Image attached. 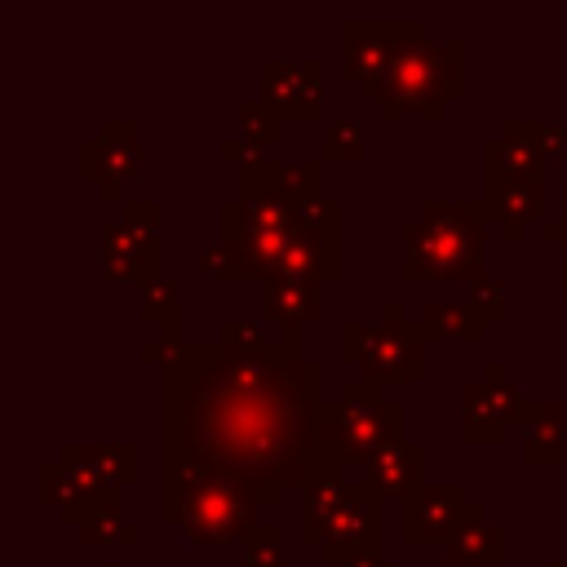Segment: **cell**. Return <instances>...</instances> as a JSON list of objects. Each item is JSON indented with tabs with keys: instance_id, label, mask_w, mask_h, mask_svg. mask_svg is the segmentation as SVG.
<instances>
[{
	"instance_id": "cell-31",
	"label": "cell",
	"mask_w": 567,
	"mask_h": 567,
	"mask_svg": "<svg viewBox=\"0 0 567 567\" xmlns=\"http://www.w3.org/2000/svg\"><path fill=\"white\" fill-rule=\"evenodd\" d=\"M199 275L213 284H235V279H244V261L230 244H204L199 248Z\"/></svg>"
},
{
	"instance_id": "cell-37",
	"label": "cell",
	"mask_w": 567,
	"mask_h": 567,
	"mask_svg": "<svg viewBox=\"0 0 567 567\" xmlns=\"http://www.w3.org/2000/svg\"><path fill=\"white\" fill-rule=\"evenodd\" d=\"M354 567H403V563H394V558H390V563H385V558H363V563H354Z\"/></svg>"
},
{
	"instance_id": "cell-29",
	"label": "cell",
	"mask_w": 567,
	"mask_h": 567,
	"mask_svg": "<svg viewBox=\"0 0 567 567\" xmlns=\"http://www.w3.org/2000/svg\"><path fill=\"white\" fill-rule=\"evenodd\" d=\"M239 124H244V137H248V142H257V146L275 142V137H279V128H284L279 111H275L266 97H244V102H239Z\"/></svg>"
},
{
	"instance_id": "cell-14",
	"label": "cell",
	"mask_w": 567,
	"mask_h": 567,
	"mask_svg": "<svg viewBox=\"0 0 567 567\" xmlns=\"http://www.w3.org/2000/svg\"><path fill=\"white\" fill-rule=\"evenodd\" d=\"M239 199H275V204H319L323 195V159H252L239 168Z\"/></svg>"
},
{
	"instance_id": "cell-5",
	"label": "cell",
	"mask_w": 567,
	"mask_h": 567,
	"mask_svg": "<svg viewBox=\"0 0 567 567\" xmlns=\"http://www.w3.org/2000/svg\"><path fill=\"white\" fill-rule=\"evenodd\" d=\"M403 443V403L372 381H346L319 412V447L341 465H368L377 452Z\"/></svg>"
},
{
	"instance_id": "cell-4",
	"label": "cell",
	"mask_w": 567,
	"mask_h": 567,
	"mask_svg": "<svg viewBox=\"0 0 567 567\" xmlns=\"http://www.w3.org/2000/svg\"><path fill=\"white\" fill-rule=\"evenodd\" d=\"M159 518L177 527L195 545H230L257 527V501L230 478L217 474H186L159 483Z\"/></svg>"
},
{
	"instance_id": "cell-25",
	"label": "cell",
	"mask_w": 567,
	"mask_h": 567,
	"mask_svg": "<svg viewBox=\"0 0 567 567\" xmlns=\"http://www.w3.org/2000/svg\"><path fill=\"white\" fill-rule=\"evenodd\" d=\"M71 456H80L97 478L128 487L142 478V447L137 443H66Z\"/></svg>"
},
{
	"instance_id": "cell-21",
	"label": "cell",
	"mask_w": 567,
	"mask_h": 567,
	"mask_svg": "<svg viewBox=\"0 0 567 567\" xmlns=\"http://www.w3.org/2000/svg\"><path fill=\"white\" fill-rule=\"evenodd\" d=\"M221 346H235V350H248L257 359H270V363H301L306 359V346H301V328H270L261 319H226L217 328Z\"/></svg>"
},
{
	"instance_id": "cell-15",
	"label": "cell",
	"mask_w": 567,
	"mask_h": 567,
	"mask_svg": "<svg viewBox=\"0 0 567 567\" xmlns=\"http://www.w3.org/2000/svg\"><path fill=\"white\" fill-rule=\"evenodd\" d=\"M97 266L106 279L115 284H151L159 279V235H146L137 226H128L120 213L111 221H102V235H97Z\"/></svg>"
},
{
	"instance_id": "cell-22",
	"label": "cell",
	"mask_w": 567,
	"mask_h": 567,
	"mask_svg": "<svg viewBox=\"0 0 567 567\" xmlns=\"http://www.w3.org/2000/svg\"><path fill=\"white\" fill-rule=\"evenodd\" d=\"M359 483H368L377 496H412L425 483V447L403 439V443L377 452L363 465V478Z\"/></svg>"
},
{
	"instance_id": "cell-27",
	"label": "cell",
	"mask_w": 567,
	"mask_h": 567,
	"mask_svg": "<svg viewBox=\"0 0 567 567\" xmlns=\"http://www.w3.org/2000/svg\"><path fill=\"white\" fill-rule=\"evenodd\" d=\"M319 159H323V164H350V159H363V124H359L354 115L328 120Z\"/></svg>"
},
{
	"instance_id": "cell-12",
	"label": "cell",
	"mask_w": 567,
	"mask_h": 567,
	"mask_svg": "<svg viewBox=\"0 0 567 567\" xmlns=\"http://www.w3.org/2000/svg\"><path fill=\"white\" fill-rule=\"evenodd\" d=\"M470 514V492L461 483H421L412 496H403L399 514V540L403 545H447L452 532Z\"/></svg>"
},
{
	"instance_id": "cell-36",
	"label": "cell",
	"mask_w": 567,
	"mask_h": 567,
	"mask_svg": "<svg viewBox=\"0 0 567 567\" xmlns=\"http://www.w3.org/2000/svg\"><path fill=\"white\" fill-rule=\"evenodd\" d=\"M540 230H545L549 244H563V248H567V186H563V217H545Z\"/></svg>"
},
{
	"instance_id": "cell-10",
	"label": "cell",
	"mask_w": 567,
	"mask_h": 567,
	"mask_svg": "<svg viewBox=\"0 0 567 567\" xmlns=\"http://www.w3.org/2000/svg\"><path fill=\"white\" fill-rule=\"evenodd\" d=\"M328 567H354L363 558H381V496L368 483H346L341 505L319 545Z\"/></svg>"
},
{
	"instance_id": "cell-19",
	"label": "cell",
	"mask_w": 567,
	"mask_h": 567,
	"mask_svg": "<svg viewBox=\"0 0 567 567\" xmlns=\"http://www.w3.org/2000/svg\"><path fill=\"white\" fill-rule=\"evenodd\" d=\"M447 567H501L505 563V527L487 518L483 501H470L465 523L443 545Z\"/></svg>"
},
{
	"instance_id": "cell-23",
	"label": "cell",
	"mask_w": 567,
	"mask_h": 567,
	"mask_svg": "<svg viewBox=\"0 0 567 567\" xmlns=\"http://www.w3.org/2000/svg\"><path fill=\"white\" fill-rule=\"evenodd\" d=\"M518 434H523V461L527 465H558L563 461V443H567V425H563V408L554 399H532L518 412Z\"/></svg>"
},
{
	"instance_id": "cell-8",
	"label": "cell",
	"mask_w": 567,
	"mask_h": 567,
	"mask_svg": "<svg viewBox=\"0 0 567 567\" xmlns=\"http://www.w3.org/2000/svg\"><path fill=\"white\" fill-rule=\"evenodd\" d=\"M341 221H346V208L337 199H319L310 208V217L297 226V235L270 279L337 284L341 279Z\"/></svg>"
},
{
	"instance_id": "cell-30",
	"label": "cell",
	"mask_w": 567,
	"mask_h": 567,
	"mask_svg": "<svg viewBox=\"0 0 567 567\" xmlns=\"http://www.w3.org/2000/svg\"><path fill=\"white\" fill-rule=\"evenodd\" d=\"M80 540H84V545H137L142 532L115 509V514H97L93 523H84V527H80Z\"/></svg>"
},
{
	"instance_id": "cell-11",
	"label": "cell",
	"mask_w": 567,
	"mask_h": 567,
	"mask_svg": "<svg viewBox=\"0 0 567 567\" xmlns=\"http://www.w3.org/2000/svg\"><path fill=\"white\" fill-rule=\"evenodd\" d=\"M142 168V128L133 120H106L80 146V173L97 182L102 204H124L120 186Z\"/></svg>"
},
{
	"instance_id": "cell-28",
	"label": "cell",
	"mask_w": 567,
	"mask_h": 567,
	"mask_svg": "<svg viewBox=\"0 0 567 567\" xmlns=\"http://www.w3.org/2000/svg\"><path fill=\"white\" fill-rule=\"evenodd\" d=\"M239 549H244L239 567H284V527L279 523H257L239 540Z\"/></svg>"
},
{
	"instance_id": "cell-39",
	"label": "cell",
	"mask_w": 567,
	"mask_h": 567,
	"mask_svg": "<svg viewBox=\"0 0 567 567\" xmlns=\"http://www.w3.org/2000/svg\"><path fill=\"white\" fill-rule=\"evenodd\" d=\"M102 567H120V563H102Z\"/></svg>"
},
{
	"instance_id": "cell-16",
	"label": "cell",
	"mask_w": 567,
	"mask_h": 567,
	"mask_svg": "<svg viewBox=\"0 0 567 567\" xmlns=\"http://www.w3.org/2000/svg\"><path fill=\"white\" fill-rule=\"evenodd\" d=\"M483 213L496 221V230L518 244L536 221L545 226V182H509V177H483Z\"/></svg>"
},
{
	"instance_id": "cell-9",
	"label": "cell",
	"mask_w": 567,
	"mask_h": 567,
	"mask_svg": "<svg viewBox=\"0 0 567 567\" xmlns=\"http://www.w3.org/2000/svg\"><path fill=\"white\" fill-rule=\"evenodd\" d=\"M523 403H527V399L514 390L509 368H505L501 359H487V363H483V377L461 385V439H465L470 447L501 443V439H505V425L518 421Z\"/></svg>"
},
{
	"instance_id": "cell-3",
	"label": "cell",
	"mask_w": 567,
	"mask_h": 567,
	"mask_svg": "<svg viewBox=\"0 0 567 567\" xmlns=\"http://www.w3.org/2000/svg\"><path fill=\"white\" fill-rule=\"evenodd\" d=\"M368 102L381 106L385 120H443L452 102L465 97V44L461 40H421L390 75L363 89Z\"/></svg>"
},
{
	"instance_id": "cell-13",
	"label": "cell",
	"mask_w": 567,
	"mask_h": 567,
	"mask_svg": "<svg viewBox=\"0 0 567 567\" xmlns=\"http://www.w3.org/2000/svg\"><path fill=\"white\" fill-rule=\"evenodd\" d=\"M261 97L279 111V120H319L323 115V62L315 58H266L261 62Z\"/></svg>"
},
{
	"instance_id": "cell-6",
	"label": "cell",
	"mask_w": 567,
	"mask_h": 567,
	"mask_svg": "<svg viewBox=\"0 0 567 567\" xmlns=\"http://www.w3.org/2000/svg\"><path fill=\"white\" fill-rule=\"evenodd\" d=\"M341 359L372 385H416L425 377V337L416 319L403 323H341Z\"/></svg>"
},
{
	"instance_id": "cell-2",
	"label": "cell",
	"mask_w": 567,
	"mask_h": 567,
	"mask_svg": "<svg viewBox=\"0 0 567 567\" xmlns=\"http://www.w3.org/2000/svg\"><path fill=\"white\" fill-rule=\"evenodd\" d=\"M483 226L478 199H425L421 217L403 221V279L430 284H478L483 279Z\"/></svg>"
},
{
	"instance_id": "cell-7",
	"label": "cell",
	"mask_w": 567,
	"mask_h": 567,
	"mask_svg": "<svg viewBox=\"0 0 567 567\" xmlns=\"http://www.w3.org/2000/svg\"><path fill=\"white\" fill-rule=\"evenodd\" d=\"M341 40H346L341 71L363 93L425 40V22H416V18H346Z\"/></svg>"
},
{
	"instance_id": "cell-35",
	"label": "cell",
	"mask_w": 567,
	"mask_h": 567,
	"mask_svg": "<svg viewBox=\"0 0 567 567\" xmlns=\"http://www.w3.org/2000/svg\"><path fill=\"white\" fill-rule=\"evenodd\" d=\"M217 155H221L226 164H239V168H244V164H252V159H266V155H261V146H257V142H248V137H226V142L217 146Z\"/></svg>"
},
{
	"instance_id": "cell-33",
	"label": "cell",
	"mask_w": 567,
	"mask_h": 567,
	"mask_svg": "<svg viewBox=\"0 0 567 567\" xmlns=\"http://www.w3.org/2000/svg\"><path fill=\"white\" fill-rule=\"evenodd\" d=\"M120 217H124L128 226L146 230V235H159V221H164L159 199H124V204H120Z\"/></svg>"
},
{
	"instance_id": "cell-18",
	"label": "cell",
	"mask_w": 567,
	"mask_h": 567,
	"mask_svg": "<svg viewBox=\"0 0 567 567\" xmlns=\"http://www.w3.org/2000/svg\"><path fill=\"white\" fill-rule=\"evenodd\" d=\"M483 177H509V182H545V155L536 146L532 120H505L496 137L483 146Z\"/></svg>"
},
{
	"instance_id": "cell-24",
	"label": "cell",
	"mask_w": 567,
	"mask_h": 567,
	"mask_svg": "<svg viewBox=\"0 0 567 567\" xmlns=\"http://www.w3.org/2000/svg\"><path fill=\"white\" fill-rule=\"evenodd\" d=\"M421 337L425 341H443V346H478L483 332H487V319L465 301H425L421 306V319H416Z\"/></svg>"
},
{
	"instance_id": "cell-1",
	"label": "cell",
	"mask_w": 567,
	"mask_h": 567,
	"mask_svg": "<svg viewBox=\"0 0 567 567\" xmlns=\"http://www.w3.org/2000/svg\"><path fill=\"white\" fill-rule=\"evenodd\" d=\"M323 363H270L221 341H186L159 368V483L217 474L284 501L319 447Z\"/></svg>"
},
{
	"instance_id": "cell-26",
	"label": "cell",
	"mask_w": 567,
	"mask_h": 567,
	"mask_svg": "<svg viewBox=\"0 0 567 567\" xmlns=\"http://www.w3.org/2000/svg\"><path fill=\"white\" fill-rule=\"evenodd\" d=\"M137 319L142 323H155V328L182 323V297H177V288L164 275L137 288Z\"/></svg>"
},
{
	"instance_id": "cell-34",
	"label": "cell",
	"mask_w": 567,
	"mask_h": 567,
	"mask_svg": "<svg viewBox=\"0 0 567 567\" xmlns=\"http://www.w3.org/2000/svg\"><path fill=\"white\" fill-rule=\"evenodd\" d=\"M532 133H536V146H540L545 164H554V159L563 155V146H567V128H563V124H545V120H532Z\"/></svg>"
},
{
	"instance_id": "cell-32",
	"label": "cell",
	"mask_w": 567,
	"mask_h": 567,
	"mask_svg": "<svg viewBox=\"0 0 567 567\" xmlns=\"http://www.w3.org/2000/svg\"><path fill=\"white\" fill-rule=\"evenodd\" d=\"M470 306H474L487 323H501V319H505V284H501V279H478V284H470Z\"/></svg>"
},
{
	"instance_id": "cell-40",
	"label": "cell",
	"mask_w": 567,
	"mask_h": 567,
	"mask_svg": "<svg viewBox=\"0 0 567 567\" xmlns=\"http://www.w3.org/2000/svg\"><path fill=\"white\" fill-rule=\"evenodd\" d=\"M549 567H567V563H549Z\"/></svg>"
},
{
	"instance_id": "cell-38",
	"label": "cell",
	"mask_w": 567,
	"mask_h": 567,
	"mask_svg": "<svg viewBox=\"0 0 567 567\" xmlns=\"http://www.w3.org/2000/svg\"><path fill=\"white\" fill-rule=\"evenodd\" d=\"M563 301H567V252H563Z\"/></svg>"
},
{
	"instance_id": "cell-17",
	"label": "cell",
	"mask_w": 567,
	"mask_h": 567,
	"mask_svg": "<svg viewBox=\"0 0 567 567\" xmlns=\"http://www.w3.org/2000/svg\"><path fill=\"white\" fill-rule=\"evenodd\" d=\"M341 461L328 456L323 447L310 452V465H306V483H301V540L310 549L323 545L328 536V523L341 505V492H346V478H341Z\"/></svg>"
},
{
	"instance_id": "cell-20",
	"label": "cell",
	"mask_w": 567,
	"mask_h": 567,
	"mask_svg": "<svg viewBox=\"0 0 567 567\" xmlns=\"http://www.w3.org/2000/svg\"><path fill=\"white\" fill-rule=\"evenodd\" d=\"M315 319H323V284H310V279H266L261 284V323L306 328Z\"/></svg>"
}]
</instances>
